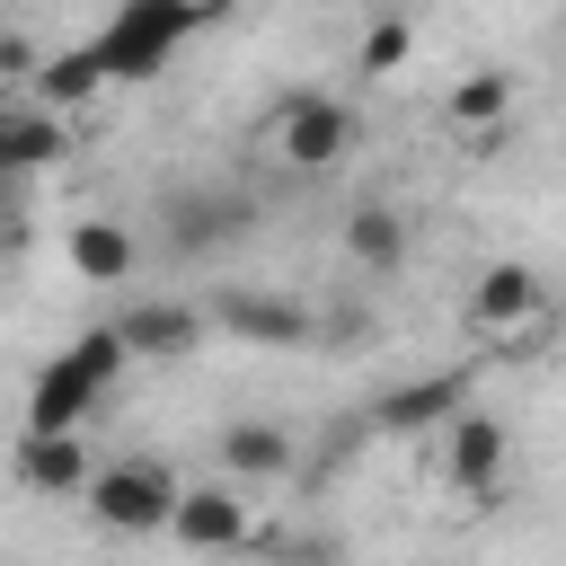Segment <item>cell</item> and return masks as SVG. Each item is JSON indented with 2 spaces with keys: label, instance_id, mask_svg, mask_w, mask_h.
<instances>
[{
  "label": "cell",
  "instance_id": "1",
  "mask_svg": "<svg viewBox=\"0 0 566 566\" xmlns=\"http://www.w3.org/2000/svg\"><path fill=\"white\" fill-rule=\"evenodd\" d=\"M212 18H221V9H195V0H133V9H115V18L97 27L88 53H97L106 80H150V71H159L195 27H212Z\"/></svg>",
  "mask_w": 566,
  "mask_h": 566
},
{
  "label": "cell",
  "instance_id": "2",
  "mask_svg": "<svg viewBox=\"0 0 566 566\" xmlns=\"http://www.w3.org/2000/svg\"><path fill=\"white\" fill-rule=\"evenodd\" d=\"M177 469L168 460H106L97 478H88V513H97V531H124V539H150V531H168V513H177Z\"/></svg>",
  "mask_w": 566,
  "mask_h": 566
},
{
  "label": "cell",
  "instance_id": "3",
  "mask_svg": "<svg viewBox=\"0 0 566 566\" xmlns=\"http://www.w3.org/2000/svg\"><path fill=\"white\" fill-rule=\"evenodd\" d=\"M274 150H283L292 168H336V159L354 150V106L327 97V88H292V97L274 106Z\"/></svg>",
  "mask_w": 566,
  "mask_h": 566
},
{
  "label": "cell",
  "instance_id": "4",
  "mask_svg": "<svg viewBox=\"0 0 566 566\" xmlns=\"http://www.w3.org/2000/svg\"><path fill=\"white\" fill-rule=\"evenodd\" d=\"M504 451H513V433L495 424V407H460V416L442 424V478H451L460 495H478V504H495Z\"/></svg>",
  "mask_w": 566,
  "mask_h": 566
},
{
  "label": "cell",
  "instance_id": "5",
  "mask_svg": "<svg viewBox=\"0 0 566 566\" xmlns=\"http://www.w3.org/2000/svg\"><path fill=\"white\" fill-rule=\"evenodd\" d=\"M539 310H548V283H539L522 256L486 265V274H478V292H469V327H478V336H495V345H504L513 327H531Z\"/></svg>",
  "mask_w": 566,
  "mask_h": 566
},
{
  "label": "cell",
  "instance_id": "6",
  "mask_svg": "<svg viewBox=\"0 0 566 566\" xmlns=\"http://www.w3.org/2000/svg\"><path fill=\"white\" fill-rule=\"evenodd\" d=\"M115 336H124L133 363H186V354L203 345V310H195V301H133V310L115 318Z\"/></svg>",
  "mask_w": 566,
  "mask_h": 566
},
{
  "label": "cell",
  "instance_id": "7",
  "mask_svg": "<svg viewBox=\"0 0 566 566\" xmlns=\"http://www.w3.org/2000/svg\"><path fill=\"white\" fill-rule=\"evenodd\" d=\"M221 469H230L239 486L292 478V469H301V433L274 424V416H230V424H221Z\"/></svg>",
  "mask_w": 566,
  "mask_h": 566
},
{
  "label": "cell",
  "instance_id": "8",
  "mask_svg": "<svg viewBox=\"0 0 566 566\" xmlns=\"http://www.w3.org/2000/svg\"><path fill=\"white\" fill-rule=\"evenodd\" d=\"M239 230H248V203H239L230 186H177V195H168V248L203 256V248H221V239H239Z\"/></svg>",
  "mask_w": 566,
  "mask_h": 566
},
{
  "label": "cell",
  "instance_id": "9",
  "mask_svg": "<svg viewBox=\"0 0 566 566\" xmlns=\"http://www.w3.org/2000/svg\"><path fill=\"white\" fill-rule=\"evenodd\" d=\"M460 407H469V371H442V380H407V389L371 398V416H363V424H371V433H424V424L442 433Z\"/></svg>",
  "mask_w": 566,
  "mask_h": 566
},
{
  "label": "cell",
  "instance_id": "10",
  "mask_svg": "<svg viewBox=\"0 0 566 566\" xmlns=\"http://www.w3.org/2000/svg\"><path fill=\"white\" fill-rule=\"evenodd\" d=\"M168 539H186L195 557L239 548V539H248V495H230V486H186L177 513H168Z\"/></svg>",
  "mask_w": 566,
  "mask_h": 566
},
{
  "label": "cell",
  "instance_id": "11",
  "mask_svg": "<svg viewBox=\"0 0 566 566\" xmlns=\"http://www.w3.org/2000/svg\"><path fill=\"white\" fill-rule=\"evenodd\" d=\"M212 327H230V336H256V345H301V336H310V310H301V301H274V292H248V283H230V292L212 301Z\"/></svg>",
  "mask_w": 566,
  "mask_h": 566
},
{
  "label": "cell",
  "instance_id": "12",
  "mask_svg": "<svg viewBox=\"0 0 566 566\" xmlns=\"http://www.w3.org/2000/svg\"><path fill=\"white\" fill-rule=\"evenodd\" d=\"M88 442L80 433H18V486L35 495H88Z\"/></svg>",
  "mask_w": 566,
  "mask_h": 566
},
{
  "label": "cell",
  "instance_id": "13",
  "mask_svg": "<svg viewBox=\"0 0 566 566\" xmlns=\"http://www.w3.org/2000/svg\"><path fill=\"white\" fill-rule=\"evenodd\" d=\"M336 239H345V265H363V274H398L407 265V212L398 203H354Z\"/></svg>",
  "mask_w": 566,
  "mask_h": 566
},
{
  "label": "cell",
  "instance_id": "14",
  "mask_svg": "<svg viewBox=\"0 0 566 566\" xmlns=\"http://www.w3.org/2000/svg\"><path fill=\"white\" fill-rule=\"evenodd\" d=\"M88 407H97V389L71 371V354H53V363L35 371V389H27V433H80Z\"/></svg>",
  "mask_w": 566,
  "mask_h": 566
},
{
  "label": "cell",
  "instance_id": "15",
  "mask_svg": "<svg viewBox=\"0 0 566 566\" xmlns=\"http://www.w3.org/2000/svg\"><path fill=\"white\" fill-rule=\"evenodd\" d=\"M133 265H142V239H133L124 221H106V212L71 221V274H80V283H124Z\"/></svg>",
  "mask_w": 566,
  "mask_h": 566
},
{
  "label": "cell",
  "instance_id": "16",
  "mask_svg": "<svg viewBox=\"0 0 566 566\" xmlns=\"http://www.w3.org/2000/svg\"><path fill=\"white\" fill-rule=\"evenodd\" d=\"M504 115H513V71H469L451 88V124H469V142H495Z\"/></svg>",
  "mask_w": 566,
  "mask_h": 566
},
{
  "label": "cell",
  "instance_id": "17",
  "mask_svg": "<svg viewBox=\"0 0 566 566\" xmlns=\"http://www.w3.org/2000/svg\"><path fill=\"white\" fill-rule=\"evenodd\" d=\"M97 88H106V71H97V53H88V44H71V53H53V62L35 71V97H44V115H53V106H88Z\"/></svg>",
  "mask_w": 566,
  "mask_h": 566
},
{
  "label": "cell",
  "instance_id": "18",
  "mask_svg": "<svg viewBox=\"0 0 566 566\" xmlns=\"http://www.w3.org/2000/svg\"><path fill=\"white\" fill-rule=\"evenodd\" d=\"M0 159H9V177L18 168H53L62 159V124L35 106V115H0Z\"/></svg>",
  "mask_w": 566,
  "mask_h": 566
},
{
  "label": "cell",
  "instance_id": "19",
  "mask_svg": "<svg viewBox=\"0 0 566 566\" xmlns=\"http://www.w3.org/2000/svg\"><path fill=\"white\" fill-rule=\"evenodd\" d=\"M62 354H71V371H80L97 398H106V389L124 380V363H133V354H124V336H115V318H106V327H88V336H71Z\"/></svg>",
  "mask_w": 566,
  "mask_h": 566
},
{
  "label": "cell",
  "instance_id": "20",
  "mask_svg": "<svg viewBox=\"0 0 566 566\" xmlns=\"http://www.w3.org/2000/svg\"><path fill=\"white\" fill-rule=\"evenodd\" d=\"M407 53H416V18H371L354 44V71H398Z\"/></svg>",
  "mask_w": 566,
  "mask_h": 566
},
{
  "label": "cell",
  "instance_id": "21",
  "mask_svg": "<svg viewBox=\"0 0 566 566\" xmlns=\"http://www.w3.org/2000/svg\"><path fill=\"white\" fill-rule=\"evenodd\" d=\"M35 53H27V35H0V71H27Z\"/></svg>",
  "mask_w": 566,
  "mask_h": 566
},
{
  "label": "cell",
  "instance_id": "22",
  "mask_svg": "<svg viewBox=\"0 0 566 566\" xmlns=\"http://www.w3.org/2000/svg\"><path fill=\"white\" fill-rule=\"evenodd\" d=\"M9 256H18V221H0V265H9Z\"/></svg>",
  "mask_w": 566,
  "mask_h": 566
}]
</instances>
